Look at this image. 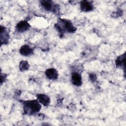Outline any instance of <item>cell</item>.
<instances>
[{
    "mask_svg": "<svg viewBox=\"0 0 126 126\" xmlns=\"http://www.w3.org/2000/svg\"><path fill=\"white\" fill-rule=\"evenodd\" d=\"M45 74L47 78L52 80H56L59 77L58 72L54 68L47 69L45 72Z\"/></svg>",
    "mask_w": 126,
    "mask_h": 126,
    "instance_id": "cell-8",
    "label": "cell"
},
{
    "mask_svg": "<svg viewBox=\"0 0 126 126\" xmlns=\"http://www.w3.org/2000/svg\"><path fill=\"white\" fill-rule=\"evenodd\" d=\"M19 70L21 71H27L29 69L30 67V65L29 63L26 61H22L19 65Z\"/></svg>",
    "mask_w": 126,
    "mask_h": 126,
    "instance_id": "cell-12",
    "label": "cell"
},
{
    "mask_svg": "<svg viewBox=\"0 0 126 126\" xmlns=\"http://www.w3.org/2000/svg\"><path fill=\"white\" fill-rule=\"evenodd\" d=\"M125 59H126V53L118 56L115 60L116 66L119 68H124L125 70Z\"/></svg>",
    "mask_w": 126,
    "mask_h": 126,
    "instance_id": "cell-10",
    "label": "cell"
},
{
    "mask_svg": "<svg viewBox=\"0 0 126 126\" xmlns=\"http://www.w3.org/2000/svg\"><path fill=\"white\" fill-rule=\"evenodd\" d=\"M42 8L47 11L57 14L59 11V6L50 0H42L40 1Z\"/></svg>",
    "mask_w": 126,
    "mask_h": 126,
    "instance_id": "cell-3",
    "label": "cell"
},
{
    "mask_svg": "<svg viewBox=\"0 0 126 126\" xmlns=\"http://www.w3.org/2000/svg\"><path fill=\"white\" fill-rule=\"evenodd\" d=\"M71 82L74 86H80L82 84V78L81 74L77 72H73L71 77Z\"/></svg>",
    "mask_w": 126,
    "mask_h": 126,
    "instance_id": "cell-7",
    "label": "cell"
},
{
    "mask_svg": "<svg viewBox=\"0 0 126 126\" xmlns=\"http://www.w3.org/2000/svg\"><path fill=\"white\" fill-rule=\"evenodd\" d=\"M24 114L33 115L39 112L41 108V104L37 99H32L23 101Z\"/></svg>",
    "mask_w": 126,
    "mask_h": 126,
    "instance_id": "cell-2",
    "label": "cell"
},
{
    "mask_svg": "<svg viewBox=\"0 0 126 126\" xmlns=\"http://www.w3.org/2000/svg\"><path fill=\"white\" fill-rule=\"evenodd\" d=\"M31 26L26 20H22L19 22L15 27L16 31L19 33H22L28 31Z\"/></svg>",
    "mask_w": 126,
    "mask_h": 126,
    "instance_id": "cell-4",
    "label": "cell"
},
{
    "mask_svg": "<svg viewBox=\"0 0 126 126\" xmlns=\"http://www.w3.org/2000/svg\"><path fill=\"white\" fill-rule=\"evenodd\" d=\"M36 98L38 102L45 106H48L50 103V98L48 95L43 94H36Z\"/></svg>",
    "mask_w": 126,
    "mask_h": 126,
    "instance_id": "cell-9",
    "label": "cell"
},
{
    "mask_svg": "<svg viewBox=\"0 0 126 126\" xmlns=\"http://www.w3.org/2000/svg\"><path fill=\"white\" fill-rule=\"evenodd\" d=\"M19 52L24 56H29L33 54V49L28 45H24L21 47Z\"/></svg>",
    "mask_w": 126,
    "mask_h": 126,
    "instance_id": "cell-11",
    "label": "cell"
},
{
    "mask_svg": "<svg viewBox=\"0 0 126 126\" xmlns=\"http://www.w3.org/2000/svg\"><path fill=\"white\" fill-rule=\"evenodd\" d=\"M58 22L55 24V27L60 33V35H63L65 32L74 33L76 32V28L70 20L62 18H60Z\"/></svg>",
    "mask_w": 126,
    "mask_h": 126,
    "instance_id": "cell-1",
    "label": "cell"
},
{
    "mask_svg": "<svg viewBox=\"0 0 126 126\" xmlns=\"http://www.w3.org/2000/svg\"><path fill=\"white\" fill-rule=\"evenodd\" d=\"M7 75L5 74H1V84H2L3 82H5V81L6 80V78H7Z\"/></svg>",
    "mask_w": 126,
    "mask_h": 126,
    "instance_id": "cell-14",
    "label": "cell"
},
{
    "mask_svg": "<svg viewBox=\"0 0 126 126\" xmlns=\"http://www.w3.org/2000/svg\"><path fill=\"white\" fill-rule=\"evenodd\" d=\"M0 39L1 44H6L8 43L9 35L8 31L4 26H0Z\"/></svg>",
    "mask_w": 126,
    "mask_h": 126,
    "instance_id": "cell-5",
    "label": "cell"
},
{
    "mask_svg": "<svg viewBox=\"0 0 126 126\" xmlns=\"http://www.w3.org/2000/svg\"><path fill=\"white\" fill-rule=\"evenodd\" d=\"M89 78L90 79V80L92 82H94L96 81V79H97V77L95 74L94 73H90L89 74Z\"/></svg>",
    "mask_w": 126,
    "mask_h": 126,
    "instance_id": "cell-13",
    "label": "cell"
},
{
    "mask_svg": "<svg viewBox=\"0 0 126 126\" xmlns=\"http://www.w3.org/2000/svg\"><path fill=\"white\" fill-rule=\"evenodd\" d=\"M80 9L84 12H89L94 10V7L92 1L87 0H81L80 2Z\"/></svg>",
    "mask_w": 126,
    "mask_h": 126,
    "instance_id": "cell-6",
    "label": "cell"
}]
</instances>
